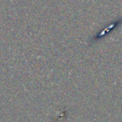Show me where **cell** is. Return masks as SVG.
Returning <instances> with one entry per match:
<instances>
[{
  "mask_svg": "<svg viewBox=\"0 0 122 122\" xmlns=\"http://www.w3.org/2000/svg\"><path fill=\"white\" fill-rule=\"evenodd\" d=\"M122 22V20H120V21H117V22H116V23H112L111 25H110L109 27H107L106 29H105L104 30L102 31L101 33H100L98 35H97V37L95 38V39H97L96 40H97V39H100V38H101V37H103V36H106L107 34H109L110 32H111V30H113L115 28H116V26H118V24H120Z\"/></svg>",
  "mask_w": 122,
  "mask_h": 122,
  "instance_id": "6da1fadb",
  "label": "cell"
}]
</instances>
